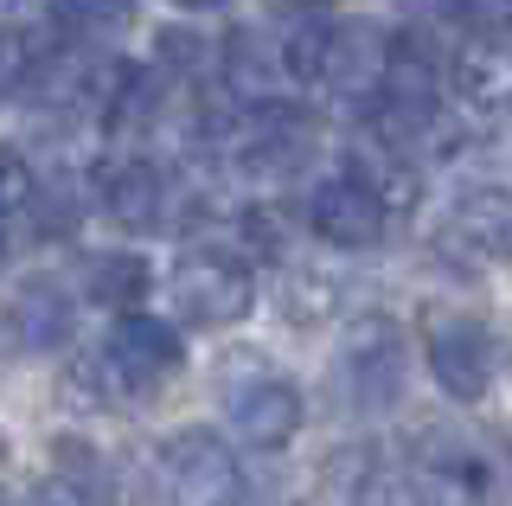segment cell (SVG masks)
Listing matches in <instances>:
<instances>
[{"label":"cell","instance_id":"6da1fadb","mask_svg":"<svg viewBox=\"0 0 512 506\" xmlns=\"http://www.w3.org/2000/svg\"><path fill=\"white\" fill-rule=\"evenodd\" d=\"M442 97H448V77H442V58L429 52V39L404 33L391 52V71H384V90L378 103L365 109V129L384 148H416V135H429L442 122Z\"/></svg>","mask_w":512,"mask_h":506},{"label":"cell","instance_id":"7a4b0ae2","mask_svg":"<svg viewBox=\"0 0 512 506\" xmlns=\"http://www.w3.org/2000/svg\"><path fill=\"white\" fill-rule=\"evenodd\" d=\"M416 487L429 506H506L512 468L468 430H429L416 442Z\"/></svg>","mask_w":512,"mask_h":506},{"label":"cell","instance_id":"3957f363","mask_svg":"<svg viewBox=\"0 0 512 506\" xmlns=\"http://www.w3.org/2000/svg\"><path fill=\"white\" fill-rule=\"evenodd\" d=\"M180 366H186V340L160 314H116L103 353H96V372H103L109 398H148Z\"/></svg>","mask_w":512,"mask_h":506},{"label":"cell","instance_id":"277c9868","mask_svg":"<svg viewBox=\"0 0 512 506\" xmlns=\"http://www.w3.org/2000/svg\"><path fill=\"white\" fill-rule=\"evenodd\" d=\"M423 359H429V378L442 385V398L455 404H480L500 385V334L480 314H429Z\"/></svg>","mask_w":512,"mask_h":506},{"label":"cell","instance_id":"5b68a950","mask_svg":"<svg viewBox=\"0 0 512 506\" xmlns=\"http://www.w3.org/2000/svg\"><path fill=\"white\" fill-rule=\"evenodd\" d=\"M314 148H320V116L314 109L295 103V97H269V103H256L244 116L231 161L244 167L250 180H288V173H301L314 161Z\"/></svg>","mask_w":512,"mask_h":506},{"label":"cell","instance_id":"8992f818","mask_svg":"<svg viewBox=\"0 0 512 506\" xmlns=\"http://www.w3.org/2000/svg\"><path fill=\"white\" fill-rule=\"evenodd\" d=\"M333 378L352 410H391L404 398V327L391 314H359L340 340Z\"/></svg>","mask_w":512,"mask_h":506},{"label":"cell","instance_id":"52a82bcc","mask_svg":"<svg viewBox=\"0 0 512 506\" xmlns=\"http://www.w3.org/2000/svg\"><path fill=\"white\" fill-rule=\"evenodd\" d=\"M154 487L167 506H231L237 500V455L212 430H180L154 449Z\"/></svg>","mask_w":512,"mask_h":506},{"label":"cell","instance_id":"ba28073f","mask_svg":"<svg viewBox=\"0 0 512 506\" xmlns=\"http://www.w3.org/2000/svg\"><path fill=\"white\" fill-rule=\"evenodd\" d=\"M167 289H173V314L186 327H231L256 302V270L231 250H186Z\"/></svg>","mask_w":512,"mask_h":506},{"label":"cell","instance_id":"9c48e42d","mask_svg":"<svg viewBox=\"0 0 512 506\" xmlns=\"http://www.w3.org/2000/svg\"><path fill=\"white\" fill-rule=\"evenodd\" d=\"M224 417H231V436L256 455H276L301 436L308 423V404H301V385H288L282 372H237L224 385Z\"/></svg>","mask_w":512,"mask_h":506},{"label":"cell","instance_id":"30bf717a","mask_svg":"<svg viewBox=\"0 0 512 506\" xmlns=\"http://www.w3.org/2000/svg\"><path fill=\"white\" fill-rule=\"evenodd\" d=\"M301 218H308V231L333 250H378L384 231H391V205H384L359 173L320 180L308 193V205H301Z\"/></svg>","mask_w":512,"mask_h":506},{"label":"cell","instance_id":"8fae6325","mask_svg":"<svg viewBox=\"0 0 512 506\" xmlns=\"http://www.w3.org/2000/svg\"><path fill=\"white\" fill-rule=\"evenodd\" d=\"M96 199H103V218L128 237H148L173 218V180L167 167H154L148 154H128V161H109L96 173Z\"/></svg>","mask_w":512,"mask_h":506},{"label":"cell","instance_id":"7c38bea8","mask_svg":"<svg viewBox=\"0 0 512 506\" xmlns=\"http://www.w3.org/2000/svg\"><path fill=\"white\" fill-rule=\"evenodd\" d=\"M391 52L397 39L384 33L378 20H352V26H333V58H327V90L359 109L378 103L384 90V71H391Z\"/></svg>","mask_w":512,"mask_h":506},{"label":"cell","instance_id":"4fadbf2b","mask_svg":"<svg viewBox=\"0 0 512 506\" xmlns=\"http://www.w3.org/2000/svg\"><path fill=\"white\" fill-rule=\"evenodd\" d=\"M71 327H77V302L58 289V282L32 276V282L13 289V302H7L13 346H26V353H58V346L71 340Z\"/></svg>","mask_w":512,"mask_h":506},{"label":"cell","instance_id":"5bb4252c","mask_svg":"<svg viewBox=\"0 0 512 506\" xmlns=\"http://www.w3.org/2000/svg\"><path fill=\"white\" fill-rule=\"evenodd\" d=\"M455 103L474 116L512 109V39H468L455 52Z\"/></svg>","mask_w":512,"mask_h":506},{"label":"cell","instance_id":"9a60e30c","mask_svg":"<svg viewBox=\"0 0 512 506\" xmlns=\"http://www.w3.org/2000/svg\"><path fill=\"white\" fill-rule=\"evenodd\" d=\"M218 77H224L231 97H244L256 109V103L276 97V84H282V52L263 45L250 26H237V33H224V45H218Z\"/></svg>","mask_w":512,"mask_h":506},{"label":"cell","instance_id":"2e32d148","mask_svg":"<svg viewBox=\"0 0 512 506\" xmlns=\"http://www.w3.org/2000/svg\"><path fill=\"white\" fill-rule=\"evenodd\" d=\"M455 237L493 263H512V186H474V193H461Z\"/></svg>","mask_w":512,"mask_h":506},{"label":"cell","instance_id":"e0dca14e","mask_svg":"<svg viewBox=\"0 0 512 506\" xmlns=\"http://www.w3.org/2000/svg\"><path fill=\"white\" fill-rule=\"evenodd\" d=\"M154 116H160V77H148L141 65H116V77H109V90H103V129L109 135H122V141H135V135H148L154 129Z\"/></svg>","mask_w":512,"mask_h":506},{"label":"cell","instance_id":"ac0fdd59","mask_svg":"<svg viewBox=\"0 0 512 506\" xmlns=\"http://www.w3.org/2000/svg\"><path fill=\"white\" fill-rule=\"evenodd\" d=\"M84 289H90L96 308L141 314V302H148V289H154V270H148V257H135V250H103V257L84 270Z\"/></svg>","mask_w":512,"mask_h":506},{"label":"cell","instance_id":"d6986e66","mask_svg":"<svg viewBox=\"0 0 512 506\" xmlns=\"http://www.w3.org/2000/svg\"><path fill=\"white\" fill-rule=\"evenodd\" d=\"M346 173H359V180L372 186V193L391 205V212H410V205L423 199V167H416L404 148H384V141H365V154H359Z\"/></svg>","mask_w":512,"mask_h":506},{"label":"cell","instance_id":"ffe728a7","mask_svg":"<svg viewBox=\"0 0 512 506\" xmlns=\"http://www.w3.org/2000/svg\"><path fill=\"white\" fill-rule=\"evenodd\" d=\"M45 20H52L71 45H103V39L128 33L135 0H45Z\"/></svg>","mask_w":512,"mask_h":506},{"label":"cell","instance_id":"44dd1931","mask_svg":"<svg viewBox=\"0 0 512 506\" xmlns=\"http://www.w3.org/2000/svg\"><path fill=\"white\" fill-rule=\"evenodd\" d=\"M282 77L295 84H327V58H333V26L327 20H288L282 33Z\"/></svg>","mask_w":512,"mask_h":506},{"label":"cell","instance_id":"7402d4cb","mask_svg":"<svg viewBox=\"0 0 512 506\" xmlns=\"http://www.w3.org/2000/svg\"><path fill=\"white\" fill-rule=\"evenodd\" d=\"M39 71H45V39L20 33V26H0V97L39 90Z\"/></svg>","mask_w":512,"mask_h":506},{"label":"cell","instance_id":"603a6c76","mask_svg":"<svg viewBox=\"0 0 512 506\" xmlns=\"http://www.w3.org/2000/svg\"><path fill=\"white\" fill-rule=\"evenodd\" d=\"M77 218H84V193H77V180H71V173L45 180L39 205H32V231H39V237H71Z\"/></svg>","mask_w":512,"mask_h":506},{"label":"cell","instance_id":"cb8c5ba5","mask_svg":"<svg viewBox=\"0 0 512 506\" xmlns=\"http://www.w3.org/2000/svg\"><path fill=\"white\" fill-rule=\"evenodd\" d=\"M352 506H429V500H423V487H416V474L365 468L359 481H352Z\"/></svg>","mask_w":512,"mask_h":506},{"label":"cell","instance_id":"d4e9b609","mask_svg":"<svg viewBox=\"0 0 512 506\" xmlns=\"http://www.w3.org/2000/svg\"><path fill=\"white\" fill-rule=\"evenodd\" d=\"M39 173H32V161L13 141H0V218H13V212H32L39 205Z\"/></svg>","mask_w":512,"mask_h":506},{"label":"cell","instance_id":"484cf974","mask_svg":"<svg viewBox=\"0 0 512 506\" xmlns=\"http://www.w3.org/2000/svg\"><path fill=\"white\" fill-rule=\"evenodd\" d=\"M282 314L295 327H314L320 314H333V282H320V276H288L282 282Z\"/></svg>","mask_w":512,"mask_h":506},{"label":"cell","instance_id":"4316f807","mask_svg":"<svg viewBox=\"0 0 512 506\" xmlns=\"http://www.w3.org/2000/svg\"><path fill=\"white\" fill-rule=\"evenodd\" d=\"M448 20L468 26V39H512V0H448Z\"/></svg>","mask_w":512,"mask_h":506},{"label":"cell","instance_id":"83f0119b","mask_svg":"<svg viewBox=\"0 0 512 506\" xmlns=\"http://www.w3.org/2000/svg\"><path fill=\"white\" fill-rule=\"evenodd\" d=\"M154 52H160V65H167V71H199L205 65V39L186 33V26H167V33L154 39Z\"/></svg>","mask_w":512,"mask_h":506},{"label":"cell","instance_id":"f1b7e54d","mask_svg":"<svg viewBox=\"0 0 512 506\" xmlns=\"http://www.w3.org/2000/svg\"><path fill=\"white\" fill-rule=\"evenodd\" d=\"M276 13H288V20H320V13L333 7V0H269Z\"/></svg>","mask_w":512,"mask_h":506},{"label":"cell","instance_id":"f546056e","mask_svg":"<svg viewBox=\"0 0 512 506\" xmlns=\"http://www.w3.org/2000/svg\"><path fill=\"white\" fill-rule=\"evenodd\" d=\"M26 506H90L84 494H71V487H52V494H32Z\"/></svg>","mask_w":512,"mask_h":506},{"label":"cell","instance_id":"4dcf8cb0","mask_svg":"<svg viewBox=\"0 0 512 506\" xmlns=\"http://www.w3.org/2000/svg\"><path fill=\"white\" fill-rule=\"evenodd\" d=\"M173 7H180V13H218L224 0H173Z\"/></svg>","mask_w":512,"mask_h":506},{"label":"cell","instance_id":"1f68e13d","mask_svg":"<svg viewBox=\"0 0 512 506\" xmlns=\"http://www.w3.org/2000/svg\"><path fill=\"white\" fill-rule=\"evenodd\" d=\"M0 263H7V218H0Z\"/></svg>","mask_w":512,"mask_h":506},{"label":"cell","instance_id":"d6a6232c","mask_svg":"<svg viewBox=\"0 0 512 506\" xmlns=\"http://www.w3.org/2000/svg\"><path fill=\"white\" fill-rule=\"evenodd\" d=\"M0 506H26V500H7V494H0Z\"/></svg>","mask_w":512,"mask_h":506},{"label":"cell","instance_id":"836d02e7","mask_svg":"<svg viewBox=\"0 0 512 506\" xmlns=\"http://www.w3.org/2000/svg\"><path fill=\"white\" fill-rule=\"evenodd\" d=\"M0 7H13V0H0Z\"/></svg>","mask_w":512,"mask_h":506}]
</instances>
